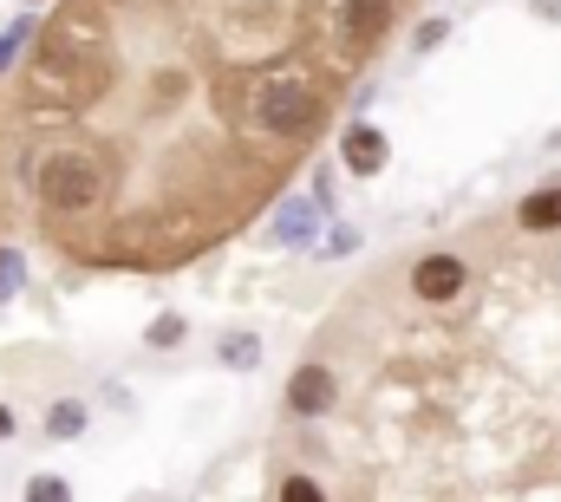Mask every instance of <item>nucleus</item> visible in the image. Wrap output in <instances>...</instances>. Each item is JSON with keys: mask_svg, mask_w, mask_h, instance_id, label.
<instances>
[{"mask_svg": "<svg viewBox=\"0 0 561 502\" xmlns=\"http://www.w3.org/2000/svg\"><path fill=\"white\" fill-rule=\"evenodd\" d=\"M7 203H13V105L0 92V229H7Z\"/></svg>", "mask_w": 561, "mask_h": 502, "instance_id": "nucleus-6", "label": "nucleus"}, {"mask_svg": "<svg viewBox=\"0 0 561 502\" xmlns=\"http://www.w3.org/2000/svg\"><path fill=\"white\" fill-rule=\"evenodd\" d=\"M7 431H13V411H7V404H0V437H7Z\"/></svg>", "mask_w": 561, "mask_h": 502, "instance_id": "nucleus-12", "label": "nucleus"}, {"mask_svg": "<svg viewBox=\"0 0 561 502\" xmlns=\"http://www.w3.org/2000/svg\"><path fill=\"white\" fill-rule=\"evenodd\" d=\"M280 502H333V497H327V483H320V477L287 470V477H280Z\"/></svg>", "mask_w": 561, "mask_h": 502, "instance_id": "nucleus-7", "label": "nucleus"}, {"mask_svg": "<svg viewBox=\"0 0 561 502\" xmlns=\"http://www.w3.org/2000/svg\"><path fill=\"white\" fill-rule=\"evenodd\" d=\"M419 7L59 0L7 85L33 236L105 274H176L229 249Z\"/></svg>", "mask_w": 561, "mask_h": 502, "instance_id": "nucleus-1", "label": "nucleus"}, {"mask_svg": "<svg viewBox=\"0 0 561 502\" xmlns=\"http://www.w3.org/2000/svg\"><path fill=\"white\" fill-rule=\"evenodd\" d=\"M255 353H262V340H255V333H236V340H222V360H229L236 373H249V366H255Z\"/></svg>", "mask_w": 561, "mask_h": 502, "instance_id": "nucleus-8", "label": "nucleus"}, {"mask_svg": "<svg viewBox=\"0 0 561 502\" xmlns=\"http://www.w3.org/2000/svg\"><path fill=\"white\" fill-rule=\"evenodd\" d=\"M26 502H72V490H66L59 477H33V483H26Z\"/></svg>", "mask_w": 561, "mask_h": 502, "instance_id": "nucleus-11", "label": "nucleus"}, {"mask_svg": "<svg viewBox=\"0 0 561 502\" xmlns=\"http://www.w3.org/2000/svg\"><path fill=\"white\" fill-rule=\"evenodd\" d=\"M85 431V404H53V437H72Z\"/></svg>", "mask_w": 561, "mask_h": 502, "instance_id": "nucleus-10", "label": "nucleus"}, {"mask_svg": "<svg viewBox=\"0 0 561 502\" xmlns=\"http://www.w3.org/2000/svg\"><path fill=\"white\" fill-rule=\"evenodd\" d=\"M340 404V373L327 366V360H307L300 373H294V385H287V411L294 418H327Z\"/></svg>", "mask_w": 561, "mask_h": 502, "instance_id": "nucleus-3", "label": "nucleus"}, {"mask_svg": "<svg viewBox=\"0 0 561 502\" xmlns=\"http://www.w3.org/2000/svg\"><path fill=\"white\" fill-rule=\"evenodd\" d=\"M379 163H386V137H379V130H366V125H353V130H346V170L373 176Z\"/></svg>", "mask_w": 561, "mask_h": 502, "instance_id": "nucleus-5", "label": "nucleus"}, {"mask_svg": "<svg viewBox=\"0 0 561 502\" xmlns=\"http://www.w3.org/2000/svg\"><path fill=\"white\" fill-rule=\"evenodd\" d=\"M144 340H150V346H183V320H176V313H157Z\"/></svg>", "mask_w": 561, "mask_h": 502, "instance_id": "nucleus-9", "label": "nucleus"}, {"mask_svg": "<svg viewBox=\"0 0 561 502\" xmlns=\"http://www.w3.org/2000/svg\"><path fill=\"white\" fill-rule=\"evenodd\" d=\"M516 223H523V229H536V236H549V229H561V183H549V190H536V196H523Z\"/></svg>", "mask_w": 561, "mask_h": 502, "instance_id": "nucleus-4", "label": "nucleus"}, {"mask_svg": "<svg viewBox=\"0 0 561 502\" xmlns=\"http://www.w3.org/2000/svg\"><path fill=\"white\" fill-rule=\"evenodd\" d=\"M463 281H470V261L450 249H431L419 254V267H412V300L419 307H450L457 294H463Z\"/></svg>", "mask_w": 561, "mask_h": 502, "instance_id": "nucleus-2", "label": "nucleus"}]
</instances>
